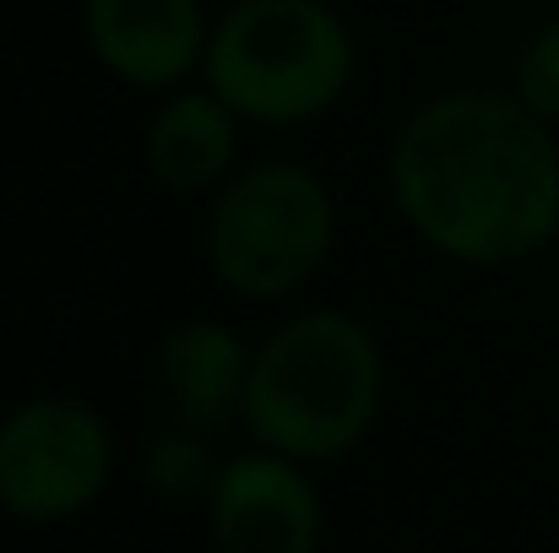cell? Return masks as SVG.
<instances>
[{
	"mask_svg": "<svg viewBox=\"0 0 559 553\" xmlns=\"http://www.w3.org/2000/svg\"><path fill=\"white\" fill-rule=\"evenodd\" d=\"M385 184L413 239L456 266H522L559 239V131L511 87L424 98L391 136Z\"/></svg>",
	"mask_w": 559,
	"mask_h": 553,
	"instance_id": "1",
	"label": "cell"
},
{
	"mask_svg": "<svg viewBox=\"0 0 559 553\" xmlns=\"http://www.w3.org/2000/svg\"><path fill=\"white\" fill-rule=\"evenodd\" d=\"M385 407V353L348 310H299L255 342L239 429L250 445L326 467L354 456Z\"/></svg>",
	"mask_w": 559,
	"mask_h": 553,
	"instance_id": "2",
	"label": "cell"
},
{
	"mask_svg": "<svg viewBox=\"0 0 559 553\" xmlns=\"http://www.w3.org/2000/svg\"><path fill=\"white\" fill-rule=\"evenodd\" d=\"M354 76L359 38L332 0H234L212 16L201 82L245 125H310L348 98Z\"/></svg>",
	"mask_w": 559,
	"mask_h": 553,
	"instance_id": "3",
	"label": "cell"
},
{
	"mask_svg": "<svg viewBox=\"0 0 559 553\" xmlns=\"http://www.w3.org/2000/svg\"><path fill=\"white\" fill-rule=\"evenodd\" d=\"M337 250V195L294 158H255L212 190L201 255L217 288L245 304L305 293Z\"/></svg>",
	"mask_w": 559,
	"mask_h": 553,
	"instance_id": "4",
	"label": "cell"
},
{
	"mask_svg": "<svg viewBox=\"0 0 559 553\" xmlns=\"http://www.w3.org/2000/svg\"><path fill=\"white\" fill-rule=\"evenodd\" d=\"M120 467L115 423L71 390H38L0 412V516L66 527L87 516Z\"/></svg>",
	"mask_w": 559,
	"mask_h": 553,
	"instance_id": "5",
	"label": "cell"
},
{
	"mask_svg": "<svg viewBox=\"0 0 559 553\" xmlns=\"http://www.w3.org/2000/svg\"><path fill=\"white\" fill-rule=\"evenodd\" d=\"M201 516L212 553H321L326 543V500L310 461L266 445L223 456Z\"/></svg>",
	"mask_w": 559,
	"mask_h": 553,
	"instance_id": "6",
	"label": "cell"
},
{
	"mask_svg": "<svg viewBox=\"0 0 559 553\" xmlns=\"http://www.w3.org/2000/svg\"><path fill=\"white\" fill-rule=\"evenodd\" d=\"M87 55L136 93H175L201 76L212 16L201 0H82Z\"/></svg>",
	"mask_w": 559,
	"mask_h": 553,
	"instance_id": "7",
	"label": "cell"
},
{
	"mask_svg": "<svg viewBox=\"0 0 559 553\" xmlns=\"http://www.w3.org/2000/svg\"><path fill=\"white\" fill-rule=\"evenodd\" d=\"M250 364H255V348L228 321H212V315L175 321L153 353L158 390H164L169 412L190 429H206V434L239 423Z\"/></svg>",
	"mask_w": 559,
	"mask_h": 553,
	"instance_id": "8",
	"label": "cell"
},
{
	"mask_svg": "<svg viewBox=\"0 0 559 553\" xmlns=\"http://www.w3.org/2000/svg\"><path fill=\"white\" fill-rule=\"evenodd\" d=\"M239 115L201 82L158 93L153 120L142 125V164L169 195H212L239 169Z\"/></svg>",
	"mask_w": 559,
	"mask_h": 553,
	"instance_id": "9",
	"label": "cell"
},
{
	"mask_svg": "<svg viewBox=\"0 0 559 553\" xmlns=\"http://www.w3.org/2000/svg\"><path fill=\"white\" fill-rule=\"evenodd\" d=\"M217 472H223V456H217L212 434L190 429L180 418L142 445V483L164 505H206Z\"/></svg>",
	"mask_w": 559,
	"mask_h": 553,
	"instance_id": "10",
	"label": "cell"
},
{
	"mask_svg": "<svg viewBox=\"0 0 559 553\" xmlns=\"http://www.w3.org/2000/svg\"><path fill=\"white\" fill-rule=\"evenodd\" d=\"M511 93L559 131V16L533 27V38L522 44L516 55V71H511Z\"/></svg>",
	"mask_w": 559,
	"mask_h": 553,
	"instance_id": "11",
	"label": "cell"
}]
</instances>
